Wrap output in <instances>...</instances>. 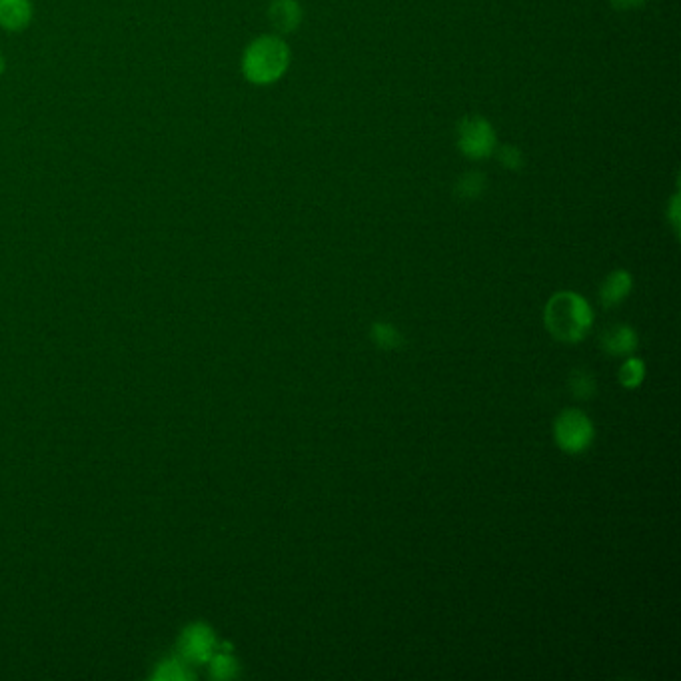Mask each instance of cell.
Listing matches in <instances>:
<instances>
[{
  "mask_svg": "<svg viewBox=\"0 0 681 681\" xmlns=\"http://www.w3.org/2000/svg\"><path fill=\"white\" fill-rule=\"evenodd\" d=\"M548 332L566 344H576L588 336L594 326V310L586 298L578 292H558L554 294L544 312Z\"/></svg>",
  "mask_w": 681,
  "mask_h": 681,
  "instance_id": "cell-1",
  "label": "cell"
},
{
  "mask_svg": "<svg viewBox=\"0 0 681 681\" xmlns=\"http://www.w3.org/2000/svg\"><path fill=\"white\" fill-rule=\"evenodd\" d=\"M290 46L274 34L252 40L242 56V72L248 82L268 86L278 82L290 66Z\"/></svg>",
  "mask_w": 681,
  "mask_h": 681,
  "instance_id": "cell-2",
  "label": "cell"
},
{
  "mask_svg": "<svg viewBox=\"0 0 681 681\" xmlns=\"http://www.w3.org/2000/svg\"><path fill=\"white\" fill-rule=\"evenodd\" d=\"M596 438L594 422L582 410H564L554 422V440L566 454L586 452Z\"/></svg>",
  "mask_w": 681,
  "mask_h": 681,
  "instance_id": "cell-3",
  "label": "cell"
},
{
  "mask_svg": "<svg viewBox=\"0 0 681 681\" xmlns=\"http://www.w3.org/2000/svg\"><path fill=\"white\" fill-rule=\"evenodd\" d=\"M498 136L482 116H466L458 124V148L472 160H484L496 152Z\"/></svg>",
  "mask_w": 681,
  "mask_h": 681,
  "instance_id": "cell-4",
  "label": "cell"
},
{
  "mask_svg": "<svg viewBox=\"0 0 681 681\" xmlns=\"http://www.w3.org/2000/svg\"><path fill=\"white\" fill-rule=\"evenodd\" d=\"M268 18L278 34H290L302 22V6L298 0H272Z\"/></svg>",
  "mask_w": 681,
  "mask_h": 681,
  "instance_id": "cell-5",
  "label": "cell"
},
{
  "mask_svg": "<svg viewBox=\"0 0 681 681\" xmlns=\"http://www.w3.org/2000/svg\"><path fill=\"white\" fill-rule=\"evenodd\" d=\"M634 288V278L628 270H614L600 288V298L606 306L622 304Z\"/></svg>",
  "mask_w": 681,
  "mask_h": 681,
  "instance_id": "cell-6",
  "label": "cell"
},
{
  "mask_svg": "<svg viewBox=\"0 0 681 681\" xmlns=\"http://www.w3.org/2000/svg\"><path fill=\"white\" fill-rule=\"evenodd\" d=\"M602 348L612 356H630L638 348V334L630 326H614L606 330L602 338Z\"/></svg>",
  "mask_w": 681,
  "mask_h": 681,
  "instance_id": "cell-7",
  "label": "cell"
},
{
  "mask_svg": "<svg viewBox=\"0 0 681 681\" xmlns=\"http://www.w3.org/2000/svg\"><path fill=\"white\" fill-rule=\"evenodd\" d=\"M32 18L30 0H0V26L6 30H22Z\"/></svg>",
  "mask_w": 681,
  "mask_h": 681,
  "instance_id": "cell-8",
  "label": "cell"
},
{
  "mask_svg": "<svg viewBox=\"0 0 681 681\" xmlns=\"http://www.w3.org/2000/svg\"><path fill=\"white\" fill-rule=\"evenodd\" d=\"M212 648H214V638L206 628L196 626L186 634V654L190 658L208 660L212 656Z\"/></svg>",
  "mask_w": 681,
  "mask_h": 681,
  "instance_id": "cell-9",
  "label": "cell"
},
{
  "mask_svg": "<svg viewBox=\"0 0 681 681\" xmlns=\"http://www.w3.org/2000/svg\"><path fill=\"white\" fill-rule=\"evenodd\" d=\"M370 338L382 350H398L404 344V336L400 334V330L388 322L372 324Z\"/></svg>",
  "mask_w": 681,
  "mask_h": 681,
  "instance_id": "cell-10",
  "label": "cell"
},
{
  "mask_svg": "<svg viewBox=\"0 0 681 681\" xmlns=\"http://www.w3.org/2000/svg\"><path fill=\"white\" fill-rule=\"evenodd\" d=\"M618 380L624 388H640L642 382L646 380V364L640 360V358H634L630 356L622 366H620V372H618Z\"/></svg>",
  "mask_w": 681,
  "mask_h": 681,
  "instance_id": "cell-11",
  "label": "cell"
},
{
  "mask_svg": "<svg viewBox=\"0 0 681 681\" xmlns=\"http://www.w3.org/2000/svg\"><path fill=\"white\" fill-rule=\"evenodd\" d=\"M486 190V176L482 172H466L458 184H456V192L460 198H466V200H474L478 198L482 192Z\"/></svg>",
  "mask_w": 681,
  "mask_h": 681,
  "instance_id": "cell-12",
  "label": "cell"
},
{
  "mask_svg": "<svg viewBox=\"0 0 681 681\" xmlns=\"http://www.w3.org/2000/svg\"><path fill=\"white\" fill-rule=\"evenodd\" d=\"M570 388H572L576 398L590 400L596 394V380H594V376L588 370L578 368L570 376Z\"/></svg>",
  "mask_w": 681,
  "mask_h": 681,
  "instance_id": "cell-13",
  "label": "cell"
},
{
  "mask_svg": "<svg viewBox=\"0 0 681 681\" xmlns=\"http://www.w3.org/2000/svg\"><path fill=\"white\" fill-rule=\"evenodd\" d=\"M498 158L502 162L504 168H510V170H520L524 166V156L520 152V148H516L514 144H506L498 150Z\"/></svg>",
  "mask_w": 681,
  "mask_h": 681,
  "instance_id": "cell-14",
  "label": "cell"
},
{
  "mask_svg": "<svg viewBox=\"0 0 681 681\" xmlns=\"http://www.w3.org/2000/svg\"><path fill=\"white\" fill-rule=\"evenodd\" d=\"M212 672H214V676H218V678H230V676L236 674V662H234L230 656L220 654V656H216L214 662H212Z\"/></svg>",
  "mask_w": 681,
  "mask_h": 681,
  "instance_id": "cell-15",
  "label": "cell"
},
{
  "mask_svg": "<svg viewBox=\"0 0 681 681\" xmlns=\"http://www.w3.org/2000/svg\"><path fill=\"white\" fill-rule=\"evenodd\" d=\"M670 220L674 224V230L680 232V196L678 194L674 196L672 206H670Z\"/></svg>",
  "mask_w": 681,
  "mask_h": 681,
  "instance_id": "cell-16",
  "label": "cell"
},
{
  "mask_svg": "<svg viewBox=\"0 0 681 681\" xmlns=\"http://www.w3.org/2000/svg\"><path fill=\"white\" fill-rule=\"evenodd\" d=\"M610 2L616 10H632V8L642 6L646 0H610Z\"/></svg>",
  "mask_w": 681,
  "mask_h": 681,
  "instance_id": "cell-17",
  "label": "cell"
},
{
  "mask_svg": "<svg viewBox=\"0 0 681 681\" xmlns=\"http://www.w3.org/2000/svg\"><path fill=\"white\" fill-rule=\"evenodd\" d=\"M0 72H4V58H2V54H0Z\"/></svg>",
  "mask_w": 681,
  "mask_h": 681,
  "instance_id": "cell-18",
  "label": "cell"
}]
</instances>
